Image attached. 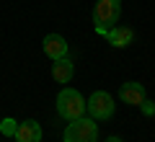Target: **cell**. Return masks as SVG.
I'll return each instance as SVG.
<instances>
[{
	"label": "cell",
	"instance_id": "obj_12",
	"mask_svg": "<svg viewBox=\"0 0 155 142\" xmlns=\"http://www.w3.org/2000/svg\"><path fill=\"white\" fill-rule=\"evenodd\" d=\"M106 142H122V140H119V137H109Z\"/></svg>",
	"mask_w": 155,
	"mask_h": 142
},
{
	"label": "cell",
	"instance_id": "obj_8",
	"mask_svg": "<svg viewBox=\"0 0 155 142\" xmlns=\"http://www.w3.org/2000/svg\"><path fill=\"white\" fill-rule=\"evenodd\" d=\"M132 39H134V31L127 28V26H114V28L106 31V41H109L111 47H129Z\"/></svg>",
	"mask_w": 155,
	"mask_h": 142
},
{
	"label": "cell",
	"instance_id": "obj_10",
	"mask_svg": "<svg viewBox=\"0 0 155 142\" xmlns=\"http://www.w3.org/2000/svg\"><path fill=\"white\" fill-rule=\"evenodd\" d=\"M16 129H18V121L16 119H3V121H0V132H3L5 137H13Z\"/></svg>",
	"mask_w": 155,
	"mask_h": 142
},
{
	"label": "cell",
	"instance_id": "obj_2",
	"mask_svg": "<svg viewBox=\"0 0 155 142\" xmlns=\"http://www.w3.org/2000/svg\"><path fill=\"white\" fill-rule=\"evenodd\" d=\"M57 114L67 121L85 116V98L75 88H62L60 96H57Z\"/></svg>",
	"mask_w": 155,
	"mask_h": 142
},
{
	"label": "cell",
	"instance_id": "obj_3",
	"mask_svg": "<svg viewBox=\"0 0 155 142\" xmlns=\"http://www.w3.org/2000/svg\"><path fill=\"white\" fill-rule=\"evenodd\" d=\"M62 140L65 142H96L98 140V127H96L93 119H85V116L72 119L70 124H67Z\"/></svg>",
	"mask_w": 155,
	"mask_h": 142
},
{
	"label": "cell",
	"instance_id": "obj_5",
	"mask_svg": "<svg viewBox=\"0 0 155 142\" xmlns=\"http://www.w3.org/2000/svg\"><path fill=\"white\" fill-rule=\"evenodd\" d=\"M41 47H44V54L52 57V60H65L67 57V41L60 34H47Z\"/></svg>",
	"mask_w": 155,
	"mask_h": 142
},
{
	"label": "cell",
	"instance_id": "obj_7",
	"mask_svg": "<svg viewBox=\"0 0 155 142\" xmlns=\"http://www.w3.org/2000/svg\"><path fill=\"white\" fill-rule=\"evenodd\" d=\"M119 98H122L124 104H129V106H140L145 101V88L140 85V83H124V85L119 88Z\"/></svg>",
	"mask_w": 155,
	"mask_h": 142
},
{
	"label": "cell",
	"instance_id": "obj_6",
	"mask_svg": "<svg viewBox=\"0 0 155 142\" xmlns=\"http://www.w3.org/2000/svg\"><path fill=\"white\" fill-rule=\"evenodd\" d=\"M13 137H16L18 142H41V127H39V121L26 119V121L18 124V129H16Z\"/></svg>",
	"mask_w": 155,
	"mask_h": 142
},
{
	"label": "cell",
	"instance_id": "obj_9",
	"mask_svg": "<svg viewBox=\"0 0 155 142\" xmlns=\"http://www.w3.org/2000/svg\"><path fill=\"white\" fill-rule=\"evenodd\" d=\"M72 75H75V67H72V62L67 60H54V65H52V78H54L57 83H70Z\"/></svg>",
	"mask_w": 155,
	"mask_h": 142
},
{
	"label": "cell",
	"instance_id": "obj_1",
	"mask_svg": "<svg viewBox=\"0 0 155 142\" xmlns=\"http://www.w3.org/2000/svg\"><path fill=\"white\" fill-rule=\"evenodd\" d=\"M119 13H122V0H98L93 8V26L101 36H106L109 28L116 26L119 21Z\"/></svg>",
	"mask_w": 155,
	"mask_h": 142
},
{
	"label": "cell",
	"instance_id": "obj_11",
	"mask_svg": "<svg viewBox=\"0 0 155 142\" xmlns=\"http://www.w3.org/2000/svg\"><path fill=\"white\" fill-rule=\"evenodd\" d=\"M140 109H142V114H145V116H155V104H153V101L145 98L142 104H140Z\"/></svg>",
	"mask_w": 155,
	"mask_h": 142
},
{
	"label": "cell",
	"instance_id": "obj_4",
	"mask_svg": "<svg viewBox=\"0 0 155 142\" xmlns=\"http://www.w3.org/2000/svg\"><path fill=\"white\" fill-rule=\"evenodd\" d=\"M85 111H88L93 119H109L114 114V98H111L106 91H96L88 101H85Z\"/></svg>",
	"mask_w": 155,
	"mask_h": 142
}]
</instances>
